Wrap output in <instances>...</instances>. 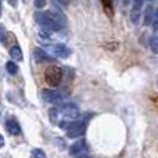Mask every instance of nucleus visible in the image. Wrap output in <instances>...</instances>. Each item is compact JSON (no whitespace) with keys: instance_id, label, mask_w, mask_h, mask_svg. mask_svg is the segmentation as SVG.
Masks as SVG:
<instances>
[{"instance_id":"nucleus-1","label":"nucleus","mask_w":158,"mask_h":158,"mask_svg":"<svg viewBox=\"0 0 158 158\" xmlns=\"http://www.w3.org/2000/svg\"><path fill=\"white\" fill-rule=\"evenodd\" d=\"M35 19L43 29L50 31V32H57L61 28H64L65 21H64L63 14L58 10L52 11H38L35 14Z\"/></svg>"},{"instance_id":"nucleus-2","label":"nucleus","mask_w":158,"mask_h":158,"mask_svg":"<svg viewBox=\"0 0 158 158\" xmlns=\"http://www.w3.org/2000/svg\"><path fill=\"white\" fill-rule=\"evenodd\" d=\"M86 122L87 121H81V119H74V121H67V122H61L60 126L67 131V136L75 139L82 135H85L86 131Z\"/></svg>"},{"instance_id":"nucleus-3","label":"nucleus","mask_w":158,"mask_h":158,"mask_svg":"<svg viewBox=\"0 0 158 158\" xmlns=\"http://www.w3.org/2000/svg\"><path fill=\"white\" fill-rule=\"evenodd\" d=\"M44 81L49 86H58L60 82L63 81V69L56 65L49 67L44 72Z\"/></svg>"},{"instance_id":"nucleus-4","label":"nucleus","mask_w":158,"mask_h":158,"mask_svg":"<svg viewBox=\"0 0 158 158\" xmlns=\"http://www.w3.org/2000/svg\"><path fill=\"white\" fill-rule=\"evenodd\" d=\"M44 49L47 52H50L54 57H58V58H67L71 56V50L63 43H56V44H47L44 46Z\"/></svg>"},{"instance_id":"nucleus-5","label":"nucleus","mask_w":158,"mask_h":158,"mask_svg":"<svg viewBox=\"0 0 158 158\" xmlns=\"http://www.w3.org/2000/svg\"><path fill=\"white\" fill-rule=\"evenodd\" d=\"M60 111H61V114H63V117L65 118V119H69V121L77 119L78 115H79V108H78L77 104H74V103L64 104V106L60 108Z\"/></svg>"},{"instance_id":"nucleus-6","label":"nucleus","mask_w":158,"mask_h":158,"mask_svg":"<svg viewBox=\"0 0 158 158\" xmlns=\"http://www.w3.org/2000/svg\"><path fill=\"white\" fill-rule=\"evenodd\" d=\"M43 98L44 101L50 104H60L63 101V96L57 92V90H53V89H44L43 90Z\"/></svg>"},{"instance_id":"nucleus-7","label":"nucleus","mask_w":158,"mask_h":158,"mask_svg":"<svg viewBox=\"0 0 158 158\" xmlns=\"http://www.w3.org/2000/svg\"><path fill=\"white\" fill-rule=\"evenodd\" d=\"M32 56H33V60H35L38 64H40V63H53V61H54V57L49 56L43 49H39V47L33 49Z\"/></svg>"},{"instance_id":"nucleus-8","label":"nucleus","mask_w":158,"mask_h":158,"mask_svg":"<svg viewBox=\"0 0 158 158\" xmlns=\"http://www.w3.org/2000/svg\"><path fill=\"white\" fill-rule=\"evenodd\" d=\"M4 126H6V131H7L11 136H18V135L21 133V126H19V123L17 122L14 118H8V119L6 121Z\"/></svg>"},{"instance_id":"nucleus-9","label":"nucleus","mask_w":158,"mask_h":158,"mask_svg":"<svg viewBox=\"0 0 158 158\" xmlns=\"http://www.w3.org/2000/svg\"><path fill=\"white\" fill-rule=\"evenodd\" d=\"M154 15H156V8H154L151 4L146 6L144 11H143V24H144V27L153 25Z\"/></svg>"},{"instance_id":"nucleus-10","label":"nucleus","mask_w":158,"mask_h":158,"mask_svg":"<svg viewBox=\"0 0 158 158\" xmlns=\"http://www.w3.org/2000/svg\"><path fill=\"white\" fill-rule=\"evenodd\" d=\"M87 146L85 143V140H79V142H75L74 144L69 147V154L71 156H77L78 153H82L83 150H86Z\"/></svg>"},{"instance_id":"nucleus-11","label":"nucleus","mask_w":158,"mask_h":158,"mask_svg":"<svg viewBox=\"0 0 158 158\" xmlns=\"http://www.w3.org/2000/svg\"><path fill=\"white\" fill-rule=\"evenodd\" d=\"M10 57L15 61H21L22 58H24V56H22V50L19 49L18 46H13L10 49Z\"/></svg>"},{"instance_id":"nucleus-12","label":"nucleus","mask_w":158,"mask_h":158,"mask_svg":"<svg viewBox=\"0 0 158 158\" xmlns=\"http://www.w3.org/2000/svg\"><path fill=\"white\" fill-rule=\"evenodd\" d=\"M6 69H7V72L10 75H15L17 72H18V67H17V64L13 63V61H8V63L6 64Z\"/></svg>"},{"instance_id":"nucleus-13","label":"nucleus","mask_w":158,"mask_h":158,"mask_svg":"<svg viewBox=\"0 0 158 158\" xmlns=\"http://www.w3.org/2000/svg\"><path fill=\"white\" fill-rule=\"evenodd\" d=\"M31 158H46V154H44V151L40 150V148H33L32 154H31Z\"/></svg>"},{"instance_id":"nucleus-14","label":"nucleus","mask_w":158,"mask_h":158,"mask_svg":"<svg viewBox=\"0 0 158 158\" xmlns=\"http://www.w3.org/2000/svg\"><path fill=\"white\" fill-rule=\"evenodd\" d=\"M150 46H151V50L156 54H158V36H154V38L150 39Z\"/></svg>"},{"instance_id":"nucleus-15","label":"nucleus","mask_w":158,"mask_h":158,"mask_svg":"<svg viewBox=\"0 0 158 158\" xmlns=\"http://www.w3.org/2000/svg\"><path fill=\"white\" fill-rule=\"evenodd\" d=\"M49 117H50V121H52L53 123H56V121H57V117H58L57 108H50L49 110Z\"/></svg>"},{"instance_id":"nucleus-16","label":"nucleus","mask_w":158,"mask_h":158,"mask_svg":"<svg viewBox=\"0 0 158 158\" xmlns=\"http://www.w3.org/2000/svg\"><path fill=\"white\" fill-rule=\"evenodd\" d=\"M153 31L158 32V8H156V15H154V21H153Z\"/></svg>"},{"instance_id":"nucleus-17","label":"nucleus","mask_w":158,"mask_h":158,"mask_svg":"<svg viewBox=\"0 0 158 158\" xmlns=\"http://www.w3.org/2000/svg\"><path fill=\"white\" fill-rule=\"evenodd\" d=\"M46 4V0H35V7L36 8H42Z\"/></svg>"},{"instance_id":"nucleus-18","label":"nucleus","mask_w":158,"mask_h":158,"mask_svg":"<svg viewBox=\"0 0 158 158\" xmlns=\"http://www.w3.org/2000/svg\"><path fill=\"white\" fill-rule=\"evenodd\" d=\"M39 35H40V38L49 39V38H50V31H44V29H42L40 32H39Z\"/></svg>"},{"instance_id":"nucleus-19","label":"nucleus","mask_w":158,"mask_h":158,"mask_svg":"<svg viewBox=\"0 0 158 158\" xmlns=\"http://www.w3.org/2000/svg\"><path fill=\"white\" fill-rule=\"evenodd\" d=\"M2 42H3V44H6V31L3 27H2Z\"/></svg>"},{"instance_id":"nucleus-20","label":"nucleus","mask_w":158,"mask_h":158,"mask_svg":"<svg viewBox=\"0 0 158 158\" xmlns=\"http://www.w3.org/2000/svg\"><path fill=\"white\" fill-rule=\"evenodd\" d=\"M57 2H58V3H61V4H63V6H68L71 0H57Z\"/></svg>"},{"instance_id":"nucleus-21","label":"nucleus","mask_w":158,"mask_h":158,"mask_svg":"<svg viewBox=\"0 0 158 158\" xmlns=\"http://www.w3.org/2000/svg\"><path fill=\"white\" fill-rule=\"evenodd\" d=\"M121 2H122V4L125 6V7H128V6L131 4V0H121Z\"/></svg>"},{"instance_id":"nucleus-22","label":"nucleus","mask_w":158,"mask_h":158,"mask_svg":"<svg viewBox=\"0 0 158 158\" xmlns=\"http://www.w3.org/2000/svg\"><path fill=\"white\" fill-rule=\"evenodd\" d=\"M8 3H10L11 6H14V7L17 6V0H8Z\"/></svg>"},{"instance_id":"nucleus-23","label":"nucleus","mask_w":158,"mask_h":158,"mask_svg":"<svg viewBox=\"0 0 158 158\" xmlns=\"http://www.w3.org/2000/svg\"><path fill=\"white\" fill-rule=\"evenodd\" d=\"M78 158H90V157L89 156H85V154H83V156H79Z\"/></svg>"},{"instance_id":"nucleus-24","label":"nucleus","mask_w":158,"mask_h":158,"mask_svg":"<svg viewBox=\"0 0 158 158\" xmlns=\"http://www.w3.org/2000/svg\"><path fill=\"white\" fill-rule=\"evenodd\" d=\"M103 3H104V4H106V6H107V0H103Z\"/></svg>"}]
</instances>
